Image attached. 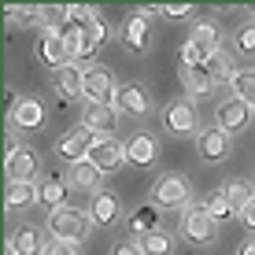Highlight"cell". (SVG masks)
I'll return each mask as SVG.
<instances>
[{
	"label": "cell",
	"instance_id": "obj_1",
	"mask_svg": "<svg viewBox=\"0 0 255 255\" xmlns=\"http://www.w3.org/2000/svg\"><path fill=\"white\" fill-rule=\"evenodd\" d=\"M93 215L82 207H59L48 215V237H56V241H70V244H82L85 237L93 230Z\"/></svg>",
	"mask_w": 255,
	"mask_h": 255
},
{
	"label": "cell",
	"instance_id": "obj_2",
	"mask_svg": "<svg viewBox=\"0 0 255 255\" xmlns=\"http://www.w3.org/2000/svg\"><path fill=\"white\" fill-rule=\"evenodd\" d=\"M115 74L108 67H85V89H82V100L96 104V108H115Z\"/></svg>",
	"mask_w": 255,
	"mask_h": 255
},
{
	"label": "cell",
	"instance_id": "obj_3",
	"mask_svg": "<svg viewBox=\"0 0 255 255\" xmlns=\"http://www.w3.org/2000/svg\"><path fill=\"white\" fill-rule=\"evenodd\" d=\"M181 233H185L192 244H211L215 233H218V222L207 215L204 204H189L185 215H181Z\"/></svg>",
	"mask_w": 255,
	"mask_h": 255
},
{
	"label": "cell",
	"instance_id": "obj_4",
	"mask_svg": "<svg viewBox=\"0 0 255 255\" xmlns=\"http://www.w3.org/2000/svg\"><path fill=\"white\" fill-rule=\"evenodd\" d=\"M96 133H89L85 126H74V129H67L63 137H59V144H56V155L63 163H82V159H89V152H93V144H96Z\"/></svg>",
	"mask_w": 255,
	"mask_h": 255
},
{
	"label": "cell",
	"instance_id": "obj_5",
	"mask_svg": "<svg viewBox=\"0 0 255 255\" xmlns=\"http://www.w3.org/2000/svg\"><path fill=\"white\" fill-rule=\"evenodd\" d=\"M37 152L26 144H11L7 148V159H4V174L7 181H33V174H37Z\"/></svg>",
	"mask_w": 255,
	"mask_h": 255
},
{
	"label": "cell",
	"instance_id": "obj_6",
	"mask_svg": "<svg viewBox=\"0 0 255 255\" xmlns=\"http://www.w3.org/2000/svg\"><path fill=\"white\" fill-rule=\"evenodd\" d=\"M252 122V108L244 100H237V96H230V100H222L218 104V111H215V126L218 129H226V133H241L244 126Z\"/></svg>",
	"mask_w": 255,
	"mask_h": 255
},
{
	"label": "cell",
	"instance_id": "obj_7",
	"mask_svg": "<svg viewBox=\"0 0 255 255\" xmlns=\"http://www.w3.org/2000/svg\"><path fill=\"white\" fill-rule=\"evenodd\" d=\"M89 163L96 166L100 174H115L122 163H126V144H119L115 137H100L89 152Z\"/></svg>",
	"mask_w": 255,
	"mask_h": 255
},
{
	"label": "cell",
	"instance_id": "obj_8",
	"mask_svg": "<svg viewBox=\"0 0 255 255\" xmlns=\"http://www.w3.org/2000/svg\"><path fill=\"white\" fill-rule=\"evenodd\" d=\"M155 207H189V181L181 174H166L155 185Z\"/></svg>",
	"mask_w": 255,
	"mask_h": 255
},
{
	"label": "cell",
	"instance_id": "obj_9",
	"mask_svg": "<svg viewBox=\"0 0 255 255\" xmlns=\"http://www.w3.org/2000/svg\"><path fill=\"white\" fill-rule=\"evenodd\" d=\"M230 148H233V137L226 133V129H204L200 133V159H207V163H222V159H230Z\"/></svg>",
	"mask_w": 255,
	"mask_h": 255
},
{
	"label": "cell",
	"instance_id": "obj_10",
	"mask_svg": "<svg viewBox=\"0 0 255 255\" xmlns=\"http://www.w3.org/2000/svg\"><path fill=\"white\" fill-rule=\"evenodd\" d=\"M148 41H152V30H148V11L140 7V11H133L126 19V26H122V45H126L129 52H144Z\"/></svg>",
	"mask_w": 255,
	"mask_h": 255
},
{
	"label": "cell",
	"instance_id": "obj_11",
	"mask_svg": "<svg viewBox=\"0 0 255 255\" xmlns=\"http://www.w3.org/2000/svg\"><path fill=\"white\" fill-rule=\"evenodd\" d=\"M163 126L170 133H192L196 129V111H192L189 100H174L163 108Z\"/></svg>",
	"mask_w": 255,
	"mask_h": 255
},
{
	"label": "cell",
	"instance_id": "obj_12",
	"mask_svg": "<svg viewBox=\"0 0 255 255\" xmlns=\"http://www.w3.org/2000/svg\"><path fill=\"white\" fill-rule=\"evenodd\" d=\"M82 126L89 129V133H96V137H111V133H115V126H119V111L115 108H96V104H89L85 115H82Z\"/></svg>",
	"mask_w": 255,
	"mask_h": 255
},
{
	"label": "cell",
	"instance_id": "obj_13",
	"mask_svg": "<svg viewBox=\"0 0 255 255\" xmlns=\"http://www.w3.org/2000/svg\"><path fill=\"white\" fill-rule=\"evenodd\" d=\"M37 56L45 59L52 70H59V67H67V63H70V52H67V45H63V37H59V33H52V30L41 33V41H37Z\"/></svg>",
	"mask_w": 255,
	"mask_h": 255
},
{
	"label": "cell",
	"instance_id": "obj_14",
	"mask_svg": "<svg viewBox=\"0 0 255 255\" xmlns=\"http://www.w3.org/2000/svg\"><path fill=\"white\" fill-rule=\"evenodd\" d=\"M119 196L115 192H108V189H100L93 196V207H89V215H93V222L96 226H115L119 222Z\"/></svg>",
	"mask_w": 255,
	"mask_h": 255
},
{
	"label": "cell",
	"instance_id": "obj_15",
	"mask_svg": "<svg viewBox=\"0 0 255 255\" xmlns=\"http://www.w3.org/2000/svg\"><path fill=\"white\" fill-rule=\"evenodd\" d=\"M155 137L152 133H133L129 137V144H126V159L133 163V166H152L155 163Z\"/></svg>",
	"mask_w": 255,
	"mask_h": 255
},
{
	"label": "cell",
	"instance_id": "obj_16",
	"mask_svg": "<svg viewBox=\"0 0 255 255\" xmlns=\"http://www.w3.org/2000/svg\"><path fill=\"white\" fill-rule=\"evenodd\" d=\"M115 111H126V115H144L148 111V93L140 85H119L115 93Z\"/></svg>",
	"mask_w": 255,
	"mask_h": 255
},
{
	"label": "cell",
	"instance_id": "obj_17",
	"mask_svg": "<svg viewBox=\"0 0 255 255\" xmlns=\"http://www.w3.org/2000/svg\"><path fill=\"white\" fill-rule=\"evenodd\" d=\"M56 89L63 93L67 100L82 96V89H85V70L78 67V63H67V67H59V70H56Z\"/></svg>",
	"mask_w": 255,
	"mask_h": 255
},
{
	"label": "cell",
	"instance_id": "obj_18",
	"mask_svg": "<svg viewBox=\"0 0 255 255\" xmlns=\"http://www.w3.org/2000/svg\"><path fill=\"white\" fill-rule=\"evenodd\" d=\"M41 200V189L33 185V181H7V192H4V204L7 207H30Z\"/></svg>",
	"mask_w": 255,
	"mask_h": 255
},
{
	"label": "cell",
	"instance_id": "obj_19",
	"mask_svg": "<svg viewBox=\"0 0 255 255\" xmlns=\"http://www.w3.org/2000/svg\"><path fill=\"white\" fill-rule=\"evenodd\" d=\"M67 185L70 189H96V181H100V170L89 163V159H82V163H74V166H67ZM100 192V189H96Z\"/></svg>",
	"mask_w": 255,
	"mask_h": 255
},
{
	"label": "cell",
	"instance_id": "obj_20",
	"mask_svg": "<svg viewBox=\"0 0 255 255\" xmlns=\"http://www.w3.org/2000/svg\"><path fill=\"white\" fill-rule=\"evenodd\" d=\"M11 122L22 126V129H37L41 122H45V108H41L37 100H19L11 108Z\"/></svg>",
	"mask_w": 255,
	"mask_h": 255
},
{
	"label": "cell",
	"instance_id": "obj_21",
	"mask_svg": "<svg viewBox=\"0 0 255 255\" xmlns=\"http://www.w3.org/2000/svg\"><path fill=\"white\" fill-rule=\"evenodd\" d=\"M192 45H200L207 52V56H215V52H222V33H218L215 22H196V30H192Z\"/></svg>",
	"mask_w": 255,
	"mask_h": 255
},
{
	"label": "cell",
	"instance_id": "obj_22",
	"mask_svg": "<svg viewBox=\"0 0 255 255\" xmlns=\"http://www.w3.org/2000/svg\"><path fill=\"white\" fill-rule=\"evenodd\" d=\"M185 74V89L192 93V96H211L218 89V82L211 78V70L207 67H196V70H181Z\"/></svg>",
	"mask_w": 255,
	"mask_h": 255
},
{
	"label": "cell",
	"instance_id": "obj_23",
	"mask_svg": "<svg viewBox=\"0 0 255 255\" xmlns=\"http://www.w3.org/2000/svg\"><path fill=\"white\" fill-rule=\"evenodd\" d=\"M63 200H67V181H63V178L41 181V204L48 207V215H52V211H59V207H67Z\"/></svg>",
	"mask_w": 255,
	"mask_h": 255
},
{
	"label": "cell",
	"instance_id": "obj_24",
	"mask_svg": "<svg viewBox=\"0 0 255 255\" xmlns=\"http://www.w3.org/2000/svg\"><path fill=\"white\" fill-rule=\"evenodd\" d=\"M222 192L230 196V204H233L237 211H244V207H248L252 200H255V189H252V181H244V178H230V181L222 185Z\"/></svg>",
	"mask_w": 255,
	"mask_h": 255
},
{
	"label": "cell",
	"instance_id": "obj_25",
	"mask_svg": "<svg viewBox=\"0 0 255 255\" xmlns=\"http://www.w3.org/2000/svg\"><path fill=\"white\" fill-rule=\"evenodd\" d=\"M207 70H211V78H215V82H233L237 78V63H233V56L230 52H215V56L207 59Z\"/></svg>",
	"mask_w": 255,
	"mask_h": 255
},
{
	"label": "cell",
	"instance_id": "obj_26",
	"mask_svg": "<svg viewBox=\"0 0 255 255\" xmlns=\"http://www.w3.org/2000/svg\"><path fill=\"white\" fill-rule=\"evenodd\" d=\"M204 207H207V215L215 218V222H222V218H233V215H237V207L230 204V196H226L222 189L207 192V196H204Z\"/></svg>",
	"mask_w": 255,
	"mask_h": 255
},
{
	"label": "cell",
	"instance_id": "obj_27",
	"mask_svg": "<svg viewBox=\"0 0 255 255\" xmlns=\"http://www.w3.org/2000/svg\"><path fill=\"white\" fill-rule=\"evenodd\" d=\"M155 226H159V207H137L133 215H129V230L140 233V237L155 233Z\"/></svg>",
	"mask_w": 255,
	"mask_h": 255
},
{
	"label": "cell",
	"instance_id": "obj_28",
	"mask_svg": "<svg viewBox=\"0 0 255 255\" xmlns=\"http://www.w3.org/2000/svg\"><path fill=\"white\" fill-rule=\"evenodd\" d=\"M233 96H237V100H244L248 108H255V67L237 70V78H233Z\"/></svg>",
	"mask_w": 255,
	"mask_h": 255
},
{
	"label": "cell",
	"instance_id": "obj_29",
	"mask_svg": "<svg viewBox=\"0 0 255 255\" xmlns=\"http://www.w3.org/2000/svg\"><path fill=\"white\" fill-rule=\"evenodd\" d=\"M11 248H15V255H45V244H41L37 230H19L11 237Z\"/></svg>",
	"mask_w": 255,
	"mask_h": 255
},
{
	"label": "cell",
	"instance_id": "obj_30",
	"mask_svg": "<svg viewBox=\"0 0 255 255\" xmlns=\"http://www.w3.org/2000/svg\"><path fill=\"white\" fill-rule=\"evenodd\" d=\"M140 248H144V255H174V237L155 230V233L140 237Z\"/></svg>",
	"mask_w": 255,
	"mask_h": 255
},
{
	"label": "cell",
	"instance_id": "obj_31",
	"mask_svg": "<svg viewBox=\"0 0 255 255\" xmlns=\"http://www.w3.org/2000/svg\"><path fill=\"white\" fill-rule=\"evenodd\" d=\"M59 37H63V45H67V52H70V59H82V48H85V26L67 22L63 30H59Z\"/></svg>",
	"mask_w": 255,
	"mask_h": 255
},
{
	"label": "cell",
	"instance_id": "obj_32",
	"mask_svg": "<svg viewBox=\"0 0 255 255\" xmlns=\"http://www.w3.org/2000/svg\"><path fill=\"white\" fill-rule=\"evenodd\" d=\"M104 37H108V26H104V19H93L89 26H85V48H82V59H93Z\"/></svg>",
	"mask_w": 255,
	"mask_h": 255
},
{
	"label": "cell",
	"instance_id": "obj_33",
	"mask_svg": "<svg viewBox=\"0 0 255 255\" xmlns=\"http://www.w3.org/2000/svg\"><path fill=\"white\" fill-rule=\"evenodd\" d=\"M4 15H7L11 22H22V26L45 22V7H30V4H26V7H19V4H7V7H4Z\"/></svg>",
	"mask_w": 255,
	"mask_h": 255
},
{
	"label": "cell",
	"instance_id": "obj_34",
	"mask_svg": "<svg viewBox=\"0 0 255 255\" xmlns=\"http://www.w3.org/2000/svg\"><path fill=\"white\" fill-rule=\"evenodd\" d=\"M237 48L255 56V22H244L241 30H237Z\"/></svg>",
	"mask_w": 255,
	"mask_h": 255
},
{
	"label": "cell",
	"instance_id": "obj_35",
	"mask_svg": "<svg viewBox=\"0 0 255 255\" xmlns=\"http://www.w3.org/2000/svg\"><path fill=\"white\" fill-rule=\"evenodd\" d=\"M45 255H82V244H70V241H56V237H48Z\"/></svg>",
	"mask_w": 255,
	"mask_h": 255
},
{
	"label": "cell",
	"instance_id": "obj_36",
	"mask_svg": "<svg viewBox=\"0 0 255 255\" xmlns=\"http://www.w3.org/2000/svg\"><path fill=\"white\" fill-rule=\"evenodd\" d=\"M163 15L166 19H185V15H192V4H163Z\"/></svg>",
	"mask_w": 255,
	"mask_h": 255
},
{
	"label": "cell",
	"instance_id": "obj_37",
	"mask_svg": "<svg viewBox=\"0 0 255 255\" xmlns=\"http://www.w3.org/2000/svg\"><path fill=\"white\" fill-rule=\"evenodd\" d=\"M111 255H144V248H140V244H119Z\"/></svg>",
	"mask_w": 255,
	"mask_h": 255
},
{
	"label": "cell",
	"instance_id": "obj_38",
	"mask_svg": "<svg viewBox=\"0 0 255 255\" xmlns=\"http://www.w3.org/2000/svg\"><path fill=\"white\" fill-rule=\"evenodd\" d=\"M241 218H244V226H248V230H255V200L241 211Z\"/></svg>",
	"mask_w": 255,
	"mask_h": 255
},
{
	"label": "cell",
	"instance_id": "obj_39",
	"mask_svg": "<svg viewBox=\"0 0 255 255\" xmlns=\"http://www.w3.org/2000/svg\"><path fill=\"white\" fill-rule=\"evenodd\" d=\"M241 255H255V244H244V248H241Z\"/></svg>",
	"mask_w": 255,
	"mask_h": 255
},
{
	"label": "cell",
	"instance_id": "obj_40",
	"mask_svg": "<svg viewBox=\"0 0 255 255\" xmlns=\"http://www.w3.org/2000/svg\"><path fill=\"white\" fill-rule=\"evenodd\" d=\"M4 255H15V248H11V244H7V252H4Z\"/></svg>",
	"mask_w": 255,
	"mask_h": 255
},
{
	"label": "cell",
	"instance_id": "obj_41",
	"mask_svg": "<svg viewBox=\"0 0 255 255\" xmlns=\"http://www.w3.org/2000/svg\"><path fill=\"white\" fill-rule=\"evenodd\" d=\"M252 15H255V7H252Z\"/></svg>",
	"mask_w": 255,
	"mask_h": 255
}]
</instances>
